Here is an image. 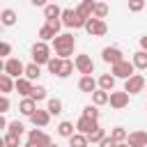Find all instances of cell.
Segmentation results:
<instances>
[{"label":"cell","mask_w":147,"mask_h":147,"mask_svg":"<svg viewBox=\"0 0 147 147\" xmlns=\"http://www.w3.org/2000/svg\"><path fill=\"white\" fill-rule=\"evenodd\" d=\"M101 126H99V122L96 119H87V117H83L80 115V119L76 122V133H83V136H92L94 131H99Z\"/></svg>","instance_id":"9"},{"label":"cell","mask_w":147,"mask_h":147,"mask_svg":"<svg viewBox=\"0 0 147 147\" xmlns=\"http://www.w3.org/2000/svg\"><path fill=\"white\" fill-rule=\"evenodd\" d=\"M2 71L7 74V76H11V78H23L25 76V64L18 60V57H9V60H5L2 62Z\"/></svg>","instance_id":"3"},{"label":"cell","mask_w":147,"mask_h":147,"mask_svg":"<svg viewBox=\"0 0 147 147\" xmlns=\"http://www.w3.org/2000/svg\"><path fill=\"white\" fill-rule=\"evenodd\" d=\"M55 37H57V32H55L48 23H44V25L39 28V41H53Z\"/></svg>","instance_id":"24"},{"label":"cell","mask_w":147,"mask_h":147,"mask_svg":"<svg viewBox=\"0 0 147 147\" xmlns=\"http://www.w3.org/2000/svg\"><path fill=\"white\" fill-rule=\"evenodd\" d=\"M74 46H76V37L71 32H62L53 39V48H55V55L62 57V60H69V55L74 53Z\"/></svg>","instance_id":"1"},{"label":"cell","mask_w":147,"mask_h":147,"mask_svg":"<svg viewBox=\"0 0 147 147\" xmlns=\"http://www.w3.org/2000/svg\"><path fill=\"white\" fill-rule=\"evenodd\" d=\"M62 108H64V103H62V99H57V96L48 99V103H46V110H48L51 115H62Z\"/></svg>","instance_id":"26"},{"label":"cell","mask_w":147,"mask_h":147,"mask_svg":"<svg viewBox=\"0 0 147 147\" xmlns=\"http://www.w3.org/2000/svg\"><path fill=\"white\" fill-rule=\"evenodd\" d=\"M25 147H32V145H28V142H25Z\"/></svg>","instance_id":"48"},{"label":"cell","mask_w":147,"mask_h":147,"mask_svg":"<svg viewBox=\"0 0 147 147\" xmlns=\"http://www.w3.org/2000/svg\"><path fill=\"white\" fill-rule=\"evenodd\" d=\"M7 126H9V122L5 119V115H0V129H7Z\"/></svg>","instance_id":"45"},{"label":"cell","mask_w":147,"mask_h":147,"mask_svg":"<svg viewBox=\"0 0 147 147\" xmlns=\"http://www.w3.org/2000/svg\"><path fill=\"white\" fill-rule=\"evenodd\" d=\"M46 23H48V25H51L55 32H60V28H62V21H46Z\"/></svg>","instance_id":"43"},{"label":"cell","mask_w":147,"mask_h":147,"mask_svg":"<svg viewBox=\"0 0 147 147\" xmlns=\"http://www.w3.org/2000/svg\"><path fill=\"white\" fill-rule=\"evenodd\" d=\"M2 147H21V138L14 133H5L2 136Z\"/></svg>","instance_id":"33"},{"label":"cell","mask_w":147,"mask_h":147,"mask_svg":"<svg viewBox=\"0 0 147 147\" xmlns=\"http://www.w3.org/2000/svg\"><path fill=\"white\" fill-rule=\"evenodd\" d=\"M140 51H145V53H147V34H142V37H140Z\"/></svg>","instance_id":"44"},{"label":"cell","mask_w":147,"mask_h":147,"mask_svg":"<svg viewBox=\"0 0 147 147\" xmlns=\"http://www.w3.org/2000/svg\"><path fill=\"white\" fill-rule=\"evenodd\" d=\"M62 25L78 30V28H85V25H87V18H83L76 9H69V7H67V9L62 11Z\"/></svg>","instance_id":"2"},{"label":"cell","mask_w":147,"mask_h":147,"mask_svg":"<svg viewBox=\"0 0 147 147\" xmlns=\"http://www.w3.org/2000/svg\"><path fill=\"white\" fill-rule=\"evenodd\" d=\"M129 106V94L122 90V92H110V108L115 110H122Z\"/></svg>","instance_id":"14"},{"label":"cell","mask_w":147,"mask_h":147,"mask_svg":"<svg viewBox=\"0 0 147 147\" xmlns=\"http://www.w3.org/2000/svg\"><path fill=\"white\" fill-rule=\"evenodd\" d=\"M62 11H64V9H62L60 5L48 2V5L44 7V18H46V21H60V18H62Z\"/></svg>","instance_id":"16"},{"label":"cell","mask_w":147,"mask_h":147,"mask_svg":"<svg viewBox=\"0 0 147 147\" xmlns=\"http://www.w3.org/2000/svg\"><path fill=\"white\" fill-rule=\"evenodd\" d=\"M7 110H9V96L2 94V96H0V115H5Z\"/></svg>","instance_id":"41"},{"label":"cell","mask_w":147,"mask_h":147,"mask_svg":"<svg viewBox=\"0 0 147 147\" xmlns=\"http://www.w3.org/2000/svg\"><path fill=\"white\" fill-rule=\"evenodd\" d=\"M51 147H60V145H55V142H53V145H51Z\"/></svg>","instance_id":"47"},{"label":"cell","mask_w":147,"mask_h":147,"mask_svg":"<svg viewBox=\"0 0 147 147\" xmlns=\"http://www.w3.org/2000/svg\"><path fill=\"white\" fill-rule=\"evenodd\" d=\"M103 138H106V131H103V129H99V131H94L92 136H87V140H90V142H101Z\"/></svg>","instance_id":"38"},{"label":"cell","mask_w":147,"mask_h":147,"mask_svg":"<svg viewBox=\"0 0 147 147\" xmlns=\"http://www.w3.org/2000/svg\"><path fill=\"white\" fill-rule=\"evenodd\" d=\"M110 138L119 145V142H126V138H129V133H126V129L124 126H115L113 131H110Z\"/></svg>","instance_id":"29"},{"label":"cell","mask_w":147,"mask_h":147,"mask_svg":"<svg viewBox=\"0 0 147 147\" xmlns=\"http://www.w3.org/2000/svg\"><path fill=\"white\" fill-rule=\"evenodd\" d=\"M11 90H16V80H14L11 76L2 74V76H0V92H2L5 96H7V94H9Z\"/></svg>","instance_id":"21"},{"label":"cell","mask_w":147,"mask_h":147,"mask_svg":"<svg viewBox=\"0 0 147 147\" xmlns=\"http://www.w3.org/2000/svg\"><path fill=\"white\" fill-rule=\"evenodd\" d=\"M92 103L99 108V106H106V103H110V92H103V90H96L94 94H92Z\"/></svg>","instance_id":"25"},{"label":"cell","mask_w":147,"mask_h":147,"mask_svg":"<svg viewBox=\"0 0 147 147\" xmlns=\"http://www.w3.org/2000/svg\"><path fill=\"white\" fill-rule=\"evenodd\" d=\"M78 90L85 92V94H94V92L99 90V80H96L94 76H80V80H78Z\"/></svg>","instance_id":"12"},{"label":"cell","mask_w":147,"mask_h":147,"mask_svg":"<svg viewBox=\"0 0 147 147\" xmlns=\"http://www.w3.org/2000/svg\"><path fill=\"white\" fill-rule=\"evenodd\" d=\"M101 60H103L106 64L115 67V64L124 62V53H122V48H117V46H106V48L101 51Z\"/></svg>","instance_id":"6"},{"label":"cell","mask_w":147,"mask_h":147,"mask_svg":"<svg viewBox=\"0 0 147 147\" xmlns=\"http://www.w3.org/2000/svg\"><path fill=\"white\" fill-rule=\"evenodd\" d=\"M0 23H2V25H7V28H11V25L16 23V11H14V9H9V7H7V9H2V11H0Z\"/></svg>","instance_id":"23"},{"label":"cell","mask_w":147,"mask_h":147,"mask_svg":"<svg viewBox=\"0 0 147 147\" xmlns=\"http://www.w3.org/2000/svg\"><path fill=\"white\" fill-rule=\"evenodd\" d=\"M32 90H34V85H32V80H28L25 76L16 80V92H18V94H21L23 99H28V96L32 94Z\"/></svg>","instance_id":"18"},{"label":"cell","mask_w":147,"mask_h":147,"mask_svg":"<svg viewBox=\"0 0 147 147\" xmlns=\"http://www.w3.org/2000/svg\"><path fill=\"white\" fill-rule=\"evenodd\" d=\"M145 85H147V80H145L140 74H136V76H131V78L124 83V92H126V94H138V92L145 90Z\"/></svg>","instance_id":"11"},{"label":"cell","mask_w":147,"mask_h":147,"mask_svg":"<svg viewBox=\"0 0 147 147\" xmlns=\"http://www.w3.org/2000/svg\"><path fill=\"white\" fill-rule=\"evenodd\" d=\"M117 147H129V142H119V145H117Z\"/></svg>","instance_id":"46"},{"label":"cell","mask_w":147,"mask_h":147,"mask_svg":"<svg viewBox=\"0 0 147 147\" xmlns=\"http://www.w3.org/2000/svg\"><path fill=\"white\" fill-rule=\"evenodd\" d=\"M28 145L32 147H51V136L44 131V129H30L28 131Z\"/></svg>","instance_id":"5"},{"label":"cell","mask_w":147,"mask_h":147,"mask_svg":"<svg viewBox=\"0 0 147 147\" xmlns=\"http://www.w3.org/2000/svg\"><path fill=\"white\" fill-rule=\"evenodd\" d=\"M30 122L34 124V129H44V126H48V122H51V113H48L46 108H37V113L30 117Z\"/></svg>","instance_id":"13"},{"label":"cell","mask_w":147,"mask_h":147,"mask_svg":"<svg viewBox=\"0 0 147 147\" xmlns=\"http://www.w3.org/2000/svg\"><path fill=\"white\" fill-rule=\"evenodd\" d=\"M99 90H103V92H115V76H113V74H101V76H99Z\"/></svg>","instance_id":"19"},{"label":"cell","mask_w":147,"mask_h":147,"mask_svg":"<svg viewBox=\"0 0 147 147\" xmlns=\"http://www.w3.org/2000/svg\"><path fill=\"white\" fill-rule=\"evenodd\" d=\"M18 110H21V115H25V117H32V115L37 113V101H32V99L28 96V99H23V101L18 103Z\"/></svg>","instance_id":"20"},{"label":"cell","mask_w":147,"mask_h":147,"mask_svg":"<svg viewBox=\"0 0 147 147\" xmlns=\"http://www.w3.org/2000/svg\"><path fill=\"white\" fill-rule=\"evenodd\" d=\"M74 64H76V69H78L83 76H92V74H94V62H92V57H90L87 53H80V55H76Z\"/></svg>","instance_id":"8"},{"label":"cell","mask_w":147,"mask_h":147,"mask_svg":"<svg viewBox=\"0 0 147 147\" xmlns=\"http://www.w3.org/2000/svg\"><path fill=\"white\" fill-rule=\"evenodd\" d=\"M85 32H87L90 37H103V34L108 32V25H106V21L90 18V21H87V25H85Z\"/></svg>","instance_id":"10"},{"label":"cell","mask_w":147,"mask_h":147,"mask_svg":"<svg viewBox=\"0 0 147 147\" xmlns=\"http://www.w3.org/2000/svg\"><path fill=\"white\" fill-rule=\"evenodd\" d=\"M145 90H147V85H145Z\"/></svg>","instance_id":"49"},{"label":"cell","mask_w":147,"mask_h":147,"mask_svg":"<svg viewBox=\"0 0 147 147\" xmlns=\"http://www.w3.org/2000/svg\"><path fill=\"white\" fill-rule=\"evenodd\" d=\"M94 7H96V2H94V0H83V2L76 7V11H78L83 18H87V21H90V18L94 16Z\"/></svg>","instance_id":"17"},{"label":"cell","mask_w":147,"mask_h":147,"mask_svg":"<svg viewBox=\"0 0 147 147\" xmlns=\"http://www.w3.org/2000/svg\"><path fill=\"white\" fill-rule=\"evenodd\" d=\"M74 69H76V64H74L71 60H62V69H60L57 78H69V76L74 74Z\"/></svg>","instance_id":"31"},{"label":"cell","mask_w":147,"mask_h":147,"mask_svg":"<svg viewBox=\"0 0 147 147\" xmlns=\"http://www.w3.org/2000/svg\"><path fill=\"white\" fill-rule=\"evenodd\" d=\"M131 62H133V67H136V69L145 71V69H147V53H145V51H136Z\"/></svg>","instance_id":"27"},{"label":"cell","mask_w":147,"mask_h":147,"mask_svg":"<svg viewBox=\"0 0 147 147\" xmlns=\"http://www.w3.org/2000/svg\"><path fill=\"white\" fill-rule=\"evenodd\" d=\"M83 117H87V119H96V122H99V110H96V106H94V103H87V106L83 108Z\"/></svg>","instance_id":"36"},{"label":"cell","mask_w":147,"mask_h":147,"mask_svg":"<svg viewBox=\"0 0 147 147\" xmlns=\"http://www.w3.org/2000/svg\"><path fill=\"white\" fill-rule=\"evenodd\" d=\"M7 133H14V136H23L25 133V124L23 122H18V119H14V122H9V126H7Z\"/></svg>","instance_id":"32"},{"label":"cell","mask_w":147,"mask_h":147,"mask_svg":"<svg viewBox=\"0 0 147 147\" xmlns=\"http://www.w3.org/2000/svg\"><path fill=\"white\" fill-rule=\"evenodd\" d=\"M106 16H108V5H106V2H96V7H94V16H92V18L103 21Z\"/></svg>","instance_id":"35"},{"label":"cell","mask_w":147,"mask_h":147,"mask_svg":"<svg viewBox=\"0 0 147 147\" xmlns=\"http://www.w3.org/2000/svg\"><path fill=\"white\" fill-rule=\"evenodd\" d=\"M39 76H41V67H39V64H34V62L25 64V78H28V80H37Z\"/></svg>","instance_id":"28"},{"label":"cell","mask_w":147,"mask_h":147,"mask_svg":"<svg viewBox=\"0 0 147 147\" xmlns=\"http://www.w3.org/2000/svg\"><path fill=\"white\" fill-rule=\"evenodd\" d=\"M9 53H11V44H9V41H2V44H0V55L7 57ZM7 60H9V57H7Z\"/></svg>","instance_id":"40"},{"label":"cell","mask_w":147,"mask_h":147,"mask_svg":"<svg viewBox=\"0 0 147 147\" xmlns=\"http://www.w3.org/2000/svg\"><path fill=\"white\" fill-rule=\"evenodd\" d=\"M30 99H32V101H44V99H46V87H44V85H34Z\"/></svg>","instance_id":"37"},{"label":"cell","mask_w":147,"mask_h":147,"mask_svg":"<svg viewBox=\"0 0 147 147\" xmlns=\"http://www.w3.org/2000/svg\"><path fill=\"white\" fill-rule=\"evenodd\" d=\"M99 147H117V142H115V140H113L110 136H106V138H103V140L99 142Z\"/></svg>","instance_id":"42"},{"label":"cell","mask_w":147,"mask_h":147,"mask_svg":"<svg viewBox=\"0 0 147 147\" xmlns=\"http://www.w3.org/2000/svg\"><path fill=\"white\" fill-rule=\"evenodd\" d=\"M90 145V140H87V136H83V133H74L71 138H69V147H87Z\"/></svg>","instance_id":"30"},{"label":"cell","mask_w":147,"mask_h":147,"mask_svg":"<svg viewBox=\"0 0 147 147\" xmlns=\"http://www.w3.org/2000/svg\"><path fill=\"white\" fill-rule=\"evenodd\" d=\"M32 62L39 64V67L51 62V48H48L46 41H37V44L32 46Z\"/></svg>","instance_id":"4"},{"label":"cell","mask_w":147,"mask_h":147,"mask_svg":"<svg viewBox=\"0 0 147 147\" xmlns=\"http://www.w3.org/2000/svg\"><path fill=\"white\" fill-rule=\"evenodd\" d=\"M46 69H48V74L57 76V74H60V69H62V57H51V62L46 64Z\"/></svg>","instance_id":"34"},{"label":"cell","mask_w":147,"mask_h":147,"mask_svg":"<svg viewBox=\"0 0 147 147\" xmlns=\"http://www.w3.org/2000/svg\"><path fill=\"white\" fill-rule=\"evenodd\" d=\"M126 142L129 147H147V131H131Z\"/></svg>","instance_id":"15"},{"label":"cell","mask_w":147,"mask_h":147,"mask_svg":"<svg viewBox=\"0 0 147 147\" xmlns=\"http://www.w3.org/2000/svg\"><path fill=\"white\" fill-rule=\"evenodd\" d=\"M76 126H74V122H67V119H62L60 124H57V136H62V138H71L76 131H74Z\"/></svg>","instance_id":"22"},{"label":"cell","mask_w":147,"mask_h":147,"mask_svg":"<svg viewBox=\"0 0 147 147\" xmlns=\"http://www.w3.org/2000/svg\"><path fill=\"white\" fill-rule=\"evenodd\" d=\"M110 74H113L115 78H124V80H129L131 76H136V67H133V62L124 60V62H119V64L110 67Z\"/></svg>","instance_id":"7"},{"label":"cell","mask_w":147,"mask_h":147,"mask_svg":"<svg viewBox=\"0 0 147 147\" xmlns=\"http://www.w3.org/2000/svg\"><path fill=\"white\" fill-rule=\"evenodd\" d=\"M145 7V0H131L129 2V11H140Z\"/></svg>","instance_id":"39"}]
</instances>
